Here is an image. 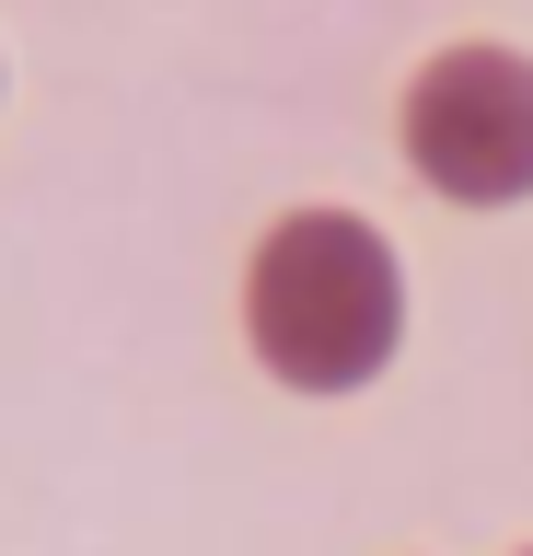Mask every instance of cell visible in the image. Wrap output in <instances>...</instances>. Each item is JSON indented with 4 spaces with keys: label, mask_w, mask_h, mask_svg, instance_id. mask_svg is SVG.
<instances>
[{
    "label": "cell",
    "mask_w": 533,
    "mask_h": 556,
    "mask_svg": "<svg viewBox=\"0 0 533 556\" xmlns=\"http://www.w3.org/2000/svg\"><path fill=\"white\" fill-rule=\"evenodd\" d=\"M406 151H418L429 186L453 198H522L533 186V59L510 47H453V59L418 70L406 93Z\"/></svg>",
    "instance_id": "cell-2"
},
{
    "label": "cell",
    "mask_w": 533,
    "mask_h": 556,
    "mask_svg": "<svg viewBox=\"0 0 533 556\" xmlns=\"http://www.w3.org/2000/svg\"><path fill=\"white\" fill-rule=\"evenodd\" d=\"M244 325L267 348V371L302 394H348L359 371H383L394 348V255L337 208H302L255 243L244 278Z\"/></svg>",
    "instance_id": "cell-1"
}]
</instances>
